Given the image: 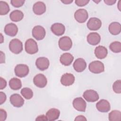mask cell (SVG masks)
Instances as JSON below:
<instances>
[{"label": "cell", "mask_w": 121, "mask_h": 121, "mask_svg": "<svg viewBox=\"0 0 121 121\" xmlns=\"http://www.w3.org/2000/svg\"><path fill=\"white\" fill-rule=\"evenodd\" d=\"M34 84L39 88L44 87L47 83V78L43 74H38L33 78Z\"/></svg>", "instance_id": "cell-9"}, {"label": "cell", "mask_w": 121, "mask_h": 121, "mask_svg": "<svg viewBox=\"0 0 121 121\" xmlns=\"http://www.w3.org/2000/svg\"><path fill=\"white\" fill-rule=\"evenodd\" d=\"M25 0H11L10 1L12 5L16 8H19L23 5Z\"/></svg>", "instance_id": "cell-32"}, {"label": "cell", "mask_w": 121, "mask_h": 121, "mask_svg": "<svg viewBox=\"0 0 121 121\" xmlns=\"http://www.w3.org/2000/svg\"><path fill=\"white\" fill-rule=\"evenodd\" d=\"M33 10L35 14L41 15L46 11L45 4L43 2L37 1L34 4Z\"/></svg>", "instance_id": "cell-19"}, {"label": "cell", "mask_w": 121, "mask_h": 121, "mask_svg": "<svg viewBox=\"0 0 121 121\" xmlns=\"http://www.w3.org/2000/svg\"><path fill=\"white\" fill-rule=\"evenodd\" d=\"M35 65L37 68L40 70L47 69L50 65L49 60L45 57H42L37 59L35 61Z\"/></svg>", "instance_id": "cell-13"}, {"label": "cell", "mask_w": 121, "mask_h": 121, "mask_svg": "<svg viewBox=\"0 0 121 121\" xmlns=\"http://www.w3.org/2000/svg\"><path fill=\"white\" fill-rule=\"evenodd\" d=\"M87 41L91 45H96L98 44L101 40L100 35L96 32L89 33L87 36Z\"/></svg>", "instance_id": "cell-20"}, {"label": "cell", "mask_w": 121, "mask_h": 121, "mask_svg": "<svg viewBox=\"0 0 121 121\" xmlns=\"http://www.w3.org/2000/svg\"><path fill=\"white\" fill-rule=\"evenodd\" d=\"M110 49L114 53H119L121 52V43L118 41L112 43L109 45Z\"/></svg>", "instance_id": "cell-30"}, {"label": "cell", "mask_w": 121, "mask_h": 121, "mask_svg": "<svg viewBox=\"0 0 121 121\" xmlns=\"http://www.w3.org/2000/svg\"><path fill=\"white\" fill-rule=\"evenodd\" d=\"M9 100L11 104L16 107H20L24 104V99L20 95L17 94L12 95L10 97Z\"/></svg>", "instance_id": "cell-12"}, {"label": "cell", "mask_w": 121, "mask_h": 121, "mask_svg": "<svg viewBox=\"0 0 121 121\" xmlns=\"http://www.w3.org/2000/svg\"><path fill=\"white\" fill-rule=\"evenodd\" d=\"M58 44L59 48L62 51H68L72 47V42L69 36H64L60 38Z\"/></svg>", "instance_id": "cell-4"}, {"label": "cell", "mask_w": 121, "mask_h": 121, "mask_svg": "<svg viewBox=\"0 0 121 121\" xmlns=\"http://www.w3.org/2000/svg\"><path fill=\"white\" fill-rule=\"evenodd\" d=\"M89 2V0H76L75 1L76 4L79 7H83L86 5Z\"/></svg>", "instance_id": "cell-33"}, {"label": "cell", "mask_w": 121, "mask_h": 121, "mask_svg": "<svg viewBox=\"0 0 121 121\" xmlns=\"http://www.w3.org/2000/svg\"><path fill=\"white\" fill-rule=\"evenodd\" d=\"M9 49L12 52L15 54L20 53L23 49L22 42L17 38L11 40L9 43Z\"/></svg>", "instance_id": "cell-1"}, {"label": "cell", "mask_w": 121, "mask_h": 121, "mask_svg": "<svg viewBox=\"0 0 121 121\" xmlns=\"http://www.w3.org/2000/svg\"><path fill=\"white\" fill-rule=\"evenodd\" d=\"M86 67V63L85 60L82 58H78L75 60L73 63V68L77 72H81Z\"/></svg>", "instance_id": "cell-17"}, {"label": "cell", "mask_w": 121, "mask_h": 121, "mask_svg": "<svg viewBox=\"0 0 121 121\" xmlns=\"http://www.w3.org/2000/svg\"><path fill=\"white\" fill-rule=\"evenodd\" d=\"M9 86L10 88L12 90H18L22 87L21 81L19 79L17 78H13L9 80Z\"/></svg>", "instance_id": "cell-26"}, {"label": "cell", "mask_w": 121, "mask_h": 121, "mask_svg": "<svg viewBox=\"0 0 121 121\" xmlns=\"http://www.w3.org/2000/svg\"><path fill=\"white\" fill-rule=\"evenodd\" d=\"M7 112H6L2 109H0V121H5L6 119L7 118Z\"/></svg>", "instance_id": "cell-34"}, {"label": "cell", "mask_w": 121, "mask_h": 121, "mask_svg": "<svg viewBox=\"0 0 121 121\" xmlns=\"http://www.w3.org/2000/svg\"><path fill=\"white\" fill-rule=\"evenodd\" d=\"M46 34L44 28L41 26H35L32 30V35L37 40L43 39Z\"/></svg>", "instance_id": "cell-7"}, {"label": "cell", "mask_w": 121, "mask_h": 121, "mask_svg": "<svg viewBox=\"0 0 121 121\" xmlns=\"http://www.w3.org/2000/svg\"><path fill=\"white\" fill-rule=\"evenodd\" d=\"M9 17L12 21L18 22L21 21L24 17V14L20 10H15L10 13Z\"/></svg>", "instance_id": "cell-25"}, {"label": "cell", "mask_w": 121, "mask_h": 121, "mask_svg": "<svg viewBox=\"0 0 121 121\" xmlns=\"http://www.w3.org/2000/svg\"><path fill=\"white\" fill-rule=\"evenodd\" d=\"M88 69L90 72L95 74L102 73L104 70V64L98 60H95L90 62L88 66Z\"/></svg>", "instance_id": "cell-3"}, {"label": "cell", "mask_w": 121, "mask_h": 121, "mask_svg": "<svg viewBox=\"0 0 121 121\" xmlns=\"http://www.w3.org/2000/svg\"><path fill=\"white\" fill-rule=\"evenodd\" d=\"M121 0H119V2H118V9H119L120 11H121Z\"/></svg>", "instance_id": "cell-42"}, {"label": "cell", "mask_w": 121, "mask_h": 121, "mask_svg": "<svg viewBox=\"0 0 121 121\" xmlns=\"http://www.w3.org/2000/svg\"><path fill=\"white\" fill-rule=\"evenodd\" d=\"M22 96L26 99H30L33 96V92L31 89L28 87L22 88L20 92Z\"/></svg>", "instance_id": "cell-28"}, {"label": "cell", "mask_w": 121, "mask_h": 121, "mask_svg": "<svg viewBox=\"0 0 121 121\" xmlns=\"http://www.w3.org/2000/svg\"><path fill=\"white\" fill-rule=\"evenodd\" d=\"M17 26L14 23L8 24L4 27L5 33L10 36H15L17 34Z\"/></svg>", "instance_id": "cell-18"}, {"label": "cell", "mask_w": 121, "mask_h": 121, "mask_svg": "<svg viewBox=\"0 0 121 121\" xmlns=\"http://www.w3.org/2000/svg\"><path fill=\"white\" fill-rule=\"evenodd\" d=\"M61 2L65 4H70L71 2H72L73 0H64V1H61Z\"/></svg>", "instance_id": "cell-41"}, {"label": "cell", "mask_w": 121, "mask_h": 121, "mask_svg": "<svg viewBox=\"0 0 121 121\" xmlns=\"http://www.w3.org/2000/svg\"><path fill=\"white\" fill-rule=\"evenodd\" d=\"M74 17L76 20L79 23H83L86 21L88 17L87 11L83 9H78L74 13Z\"/></svg>", "instance_id": "cell-6"}, {"label": "cell", "mask_w": 121, "mask_h": 121, "mask_svg": "<svg viewBox=\"0 0 121 121\" xmlns=\"http://www.w3.org/2000/svg\"><path fill=\"white\" fill-rule=\"evenodd\" d=\"M0 89L1 90L5 88L7 86V82L2 77L0 78Z\"/></svg>", "instance_id": "cell-35"}, {"label": "cell", "mask_w": 121, "mask_h": 121, "mask_svg": "<svg viewBox=\"0 0 121 121\" xmlns=\"http://www.w3.org/2000/svg\"><path fill=\"white\" fill-rule=\"evenodd\" d=\"M10 9L8 4L3 1H0V15H5L9 13Z\"/></svg>", "instance_id": "cell-29"}, {"label": "cell", "mask_w": 121, "mask_h": 121, "mask_svg": "<svg viewBox=\"0 0 121 121\" xmlns=\"http://www.w3.org/2000/svg\"><path fill=\"white\" fill-rule=\"evenodd\" d=\"M0 63H5V54L2 51L0 52Z\"/></svg>", "instance_id": "cell-40"}, {"label": "cell", "mask_w": 121, "mask_h": 121, "mask_svg": "<svg viewBox=\"0 0 121 121\" xmlns=\"http://www.w3.org/2000/svg\"><path fill=\"white\" fill-rule=\"evenodd\" d=\"M26 52L30 54H33L38 51L37 43L33 39H27L25 44Z\"/></svg>", "instance_id": "cell-2"}, {"label": "cell", "mask_w": 121, "mask_h": 121, "mask_svg": "<svg viewBox=\"0 0 121 121\" xmlns=\"http://www.w3.org/2000/svg\"><path fill=\"white\" fill-rule=\"evenodd\" d=\"M6 100V95L5 94L2 92H0V104H2Z\"/></svg>", "instance_id": "cell-36"}, {"label": "cell", "mask_w": 121, "mask_h": 121, "mask_svg": "<svg viewBox=\"0 0 121 121\" xmlns=\"http://www.w3.org/2000/svg\"><path fill=\"white\" fill-rule=\"evenodd\" d=\"M15 75L19 78H23L27 76L29 73V69L26 64H17L14 69Z\"/></svg>", "instance_id": "cell-5"}, {"label": "cell", "mask_w": 121, "mask_h": 121, "mask_svg": "<svg viewBox=\"0 0 121 121\" xmlns=\"http://www.w3.org/2000/svg\"><path fill=\"white\" fill-rule=\"evenodd\" d=\"M51 29L53 34L57 36H60L64 34L65 31V27L62 24L56 23L52 25Z\"/></svg>", "instance_id": "cell-16"}, {"label": "cell", "mask_w": 121, "mask_h": 121, "mask_svg": "<svg viewBox=\"0 0 121 121\" xmlns=\"http://www.w3.org/2000/svg\"><path fill=\"white\" fill-rule=\"evenodd\" d=\"M96 107L100 112H106L110 111L111 106L109 102L105 99H102L96 104Z\"/></svg>", "instance_id": "cell-14"}, {"label": "cell", "mask_w": 121, "mask_h": 121, "mask_svg": "<svg viewBox=\"0 0 121 121\" xmlns=\"http://www.w3.org/2000/svg\"><path fill=\"white\" fill-rule=\"evenodd\" d=\"M116 2L115 0H104V2L108 5H112L114 4Z\"/></svg>", "instance_id": "cell-38"}, {"label": "cell", "mask_w": 121, "mask_h": 121, "mask_svg": "<svg viewBox=\"0 0 121 121\" xmlns=\"http://www.w3.org/2000/svg\"><path fill=\"white\" fill-rule=\"evenodd\" d=\"M112 89L113 91L117 94L121 93V80H118L114 82L112 85Z\"/></svg>", "instance_id": "cell-31"}, {"label": "cell", "mask_w": 121, "mask_h": 121, "mask_svg": "<svg viewBox=\"0 0 121 121\" xmlns=\"http://www.w3.org/2000/svg\"><path fill=\"white\" fill-rule=\"evenodd\" d=\"M109 32L112 35H119L121 31V26L119 22H113L111 23L108 27Z\"/></svg>", "instance_id": "cell-24"}, {"label": "cell", "mask_w": 121, "mask_h": 121, "mask_svg": "<svg viewBox=\"0 0 121 121\" xmlns=\"http://www.w3.org/2000/svg\"><path fill=\"white\" fill-rule=\"evenodd\" d=\"M74 108L78 111L85 112L86 109V102L82 97H77L73 101Z\"/></svg>", "instance_id": "cell-11"}, {"label": "cell", "mask_w": 121, "mask_h": 121, "mask_svg": "<svg viewBox=\"0 0 121 121\" xmlns=\"http://www.w3.org/2000/svg\"><path fill=\"white\" fill-rule=\"evenodd\" d=\"M109 120L110 121H119L121 120V112L119 111L113 110L111 111L108 115Z\"/></svg>", "instance_id": "cell-27"}, {"label": "cell", "mask_w": 121, "mask_h": 121, "mask_svg": "<svg viewBox=\"0 0 121 121\" xmlns=\"http://www.w3.org/2000/svg\"><path fill=\"white\" fill-rule=\"evenodd\" d=\"M108 53L107 49L104 46H97L95 50V54L97 58L99 59H103L105 58Z\"/></svg>", "instance_id": "cell-23"}, {"label": "cell", "mask_w": 121, "mask_h": 121, "mask_svg": "<svg viewBox=\"0 0 121 121\" xmlns=\"http://www.w3.org/2000/svg\"><path fill=\"white\" fill-rule=\"evenodd\" d=\"M74 60V57L70 53L66 52L62 54L60 58V63L64 66H69L72 62Z\"/></svg>", "instance_id": "cell-22"}, {"label": "cell", "mask_w": 121, "mask_h": 121, "mask_svg": "<svg viewBox=\"0 0 121 121\" xmlns=\"http://www.w3.org/2000/svg\"><path fill=\"white\" fill-rule=\"evenodd\" d=\"M85 99L88 102H95L97 101L99 97L98 93L92 89L87 90L85 91L83 95Z\"/></svg>", "instance_id": "cell-8"}, {"label": "cell", "mask_w": 121, "mask_h": 121, "mask_svg": "<svg viewBox=\"0 0 121 121\" xmlns=\"http://www.w3.org/2000/svg\"><path fill=\"white\" fill-rule=\"evenodd\" d=\"M75 81V77L71 73H66L64 74L61 78L60 82L65 86L72 85Z\"/></svg>", "instance_id": "cell-15"}, {"label": "cell", "mask_w": 121, "mask_h": 121, "mask_svg": "<svg viewBox=\"0 0 121 121\" xmlns=\"http://www.w3.org/2000/svg\"><path fill=\"white\" fill-rule=\"evenodd\" d=\"M60 114V111L59 110L56 108H51L46 113V116L47 119V121H52L57 120Z\"/></svg>", "instance_id": "cell-21"}, {"label": "cell", "mask_w": 121, "mask_h": 121, "mask_svg": "<svg viewBox=\"0 0 121 121\" xmlns=\"http://www.w3.org/2000/svg\"><path fill=\"white\" fill-rule=\"evenodd\" d=\"M86 117L83 115H78L77 116L76 118L75 119V121H86Z\"/></svg>", "instance_id": "cell-39"}, {"label": "cell", "mask_w": 121, "mask_h": 121, "mask_svg": "<svg viewBox=\"0 0 121 121\" xmlns=\"http://www.w3.org/2000/svg\"><path fill=\"white\" fill-rule=\"evenodd\" d=\"M87 28L92 31H96L100 29L102 26L101 21L96 17H91L87 23Z\"/></svg>", "instance_id": "cell-10"}, {"label": "cell", "mask_w": 121, "mask_h": 121, "mask_svg": "<svg viewBox=\"0 0 121 121\" xmlns=\"http://www.w3.org/2000/svg\"><path fill=\"white\" fill-rule=\"evenodd\" d=\"M35 121H47V119L45 115H41L37 117Z\"/></svg>", "instance_id": "cell-37"}]
</instances>
